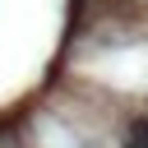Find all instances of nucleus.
<instances>
[{"mask_svg":"<svg viewBox=\"0 0 148 148\" xmlns=\"http://www.w3.org/2000/svg\"><path fill=\"white\" fill-rule=\"evenodd\" d=\"M125 148H148V116H139L134 125H130V143Z\"/></svg>","mask_w":148,"mask_h":148,"instance_id":"1","label":"nucleus"}]
</instances>
